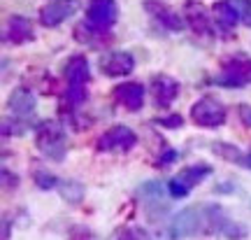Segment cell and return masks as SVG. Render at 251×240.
<instances>
[{
  "label": "cell",
  "mask_w": 251,
  "mask_h": 240,
  "mask_svg": "<svg viewBox=\"0 0 251 240\" xmlns=\"http://www.w3.org/2000/svg\"><path fill=\"white\" fill-rule=\"evenodd\" d=\"M226 217L221 208L216 205H193L177 212L170 222V240L196 238V236H209L221 233L226 224Z\"/></svg>",
  "instance_id": "cell-1"
},
{
  "label": "cell",
  "mask_w": 251,
  "mask_h": 240,
  "mask_svg": "<svg viewBox=\"0 0 251 240\" xmlns=\"http://www.w3.org/2000/svg\"><path fill=\"white\" fill-rule=\"evenodd\" d=\"M35 145L40 154L47 156L49 161H63L68 151V140H65V128L61 121L47 119L37 126L35 131Z\"/></svg>",
  "instance_id": "cell-2"
},
{
  "label": "cell",
  "mask_w": 251,
  "mask_h": 240,
  "mask_svg": "<svg viewBox=\"0 0 251 240\" xmlns=\"http://www.w3.org/2000/svg\"><path fill=\"white\" fill-rule=\"evenodd\" d=\"M63 75L68 82V103L70 105H81L86 100V84L91 80V68L86 56H72L68 59V63L63 65Z\"/></svg>",
  "instance_id": "cell-3"
},
{
  "label": "cell",
  "mask_w": 251,
  "mask_h": 240,
  "mask_svg": "<svg viewBox=\"0 0 251 240\" xmlns=\"http://www.w3.org/2000/svg\"><path fill=\"white\" fill-rule=\"evenodd\" d=\"M214 84L228 87V89H237V87L251 84V56H247V54H233V56L224 59L221 72L214 77Z\"/></svg>",
  "instance_id": "cell-4"
},
{
  "label": "cell",
  "mask_w": 251,
  "mask_h": 240,
  "mask_svg": "<svg viewBox=\"0 0 251 240\" xmlns=\"http://www.w3.org/2000/svg\"><path fill=\"white\" fill-rule=\"evenodd\" d=\"M212 175V168L207 163H196V166H188V168L179 170L175 178L168 182V194L172 198H186L193 189L202 182L205 178Z\"/></svg>",
  "instance_id": "cell-5"
},
{
  "label": "cell",
  "mask_w": 251,
  "mask_h": 240,
  "mask_svg": "<svg viewBox=\"0 0 251 240\" xmlns=\"http://www.w3.org/2000/svg\"><path fill=\"white\" fill-rule=\"evenodd\" d=\"M137 145V135L130 131L128 126L119 124L107 128L105 133L96 140V150L102 154H121V151H130Z\"/></svg>",
  "instance_id": "cell-6"
},
{
  "label": "cell",
  "mask_w": 251,
  "mask_h": 240,
  "mask_svg": "<svg viewBox=\"0 0 251 240\" xmlns=\"http://www.w3.org/2000/svg\"><path fill=\"white\" fill-rule=\"evenodd\" d=\"M191 119L202 128H216L226 121V105L212 96H202L191 107Z\"/></svg>",
  "instance_id": "cell-7"
},
{
  "label": "cell",
  "mask_w": 251,
  "mask_h": 240,
  "mask_svg": "<svg viewBox=\"0 0 251 240\" xmlns=\"http://www.w3.org/2000/svg\"><path fill=\"white\" fill-rule=\"evenodd\" d=\"M181 17L196 35H214L216 33L214 14H209V9L205 5H200L198 0H188L181 9Z\"/></svg>",
  "instance_id": "cell-8"
},
{
  "label": "cell",
  "mask_w": 251,
  "mask_h": 240,
  "mask_svg": "<svg viewBox=\"0 0 251 240\" xmlns=\"http://www.w3.org/2000/svg\"><path fill=\"white\" fill-rule=\"evenodd\" d=\"M77 9H79V0H51L40 9V24L47 28H56L65 19H70Z\"/></svg>",
  "instance_id": "cell-9"
},
{
  "label": "cell",
  "mask_w": 251,
  "mask_h": 240,
  "mask_svg": "<svg viewBox=\"0 0 251 240\" xmlns=\"http://www.w3.org/2000/svg\"><path fill=\"white\" fill-rule=\"evenodd\" d=\"M119 19V5L117 0H91L86 7V21H91L93 26L109 30L117 24Z\"/></svg>",
  "instance_id": "cell-10"
},
{
  "label": "cell",
  "mask_w": 251,
  "mask_h": 240,
  "mask_svg": "<svg viewBox=\"0 0 251 240\" xmlns=\"http://www.w3.org/2000/svg\"><path fill=\"white\" fill-rule=\"evenodd\" d=\"M98 68L107 77H124V75H130L135 70V59L128 52H107L100 56Z\"/></svg>",
  "instance_id": "cell-11"
},
{
  "label": "cell",
  "mask_w": 251,
  "mask_h": 240,
  "mask_svg": "<svg viewBox=\"0 0 251 240\" xmlns=\"http://www.w3.org/2000/svg\"><path fill=\"white\" fill-rule=\"evenodd\" d=\"M149 87L153 93V103L158 107H170L179 96V82L170 75H153Z\"/></svg>",
  "instance_id": "cell-12"
},
{
  "label": "cell",
  "mask_w": 251,
  "mask_h": 240,
  "mask_svg": "<svg viewBox=\"0 0 251 240\" xmlns=\"http://www.w3.org/2000/svg\"><path fill=\"white\" fill-rule=\"evenodd\" d=\"M35 107H37L35 96L26 87H17L7 100V110L14 117H19V119H30V117L35 115Z\"/></svg>",
  "instance_id": "cell-13"
},
{
  "label": "cell",
  "mask_w": 251,
  "mask_h": 240,
  "mask_svg": "<svg viewBox=\"0 0 251 240\" xmlns=\"http://www.w3.org/2000/svg\"><path fill=\"white\" fill-rule=\"evenodd\" d=\"M114 98L119 105H124L130 112H137L144 105V87L140 82H124L114 89Z\"/></svg>",
  "instance_id": "cell-14"
},
{
  "label": "cell",
  "mask_w": 251,
  "mask_h": 240,
  "mask_svg": "<svg viewBox=\"0 0 251 240\" xmlns=\"http://www.w3.org/2000/svg\"><path fill=\"white\" fill-rule=\"evenodd\" d=\"M144 5H147V9L151 12V17L156 19V21H158L161 26L170 28V30H181V28L186 26V21H184V17H181V14H177L175 9L165 7L163 2H151V0H147Z\"/></svg>",
  "instance_id": "cell-15"
},
{
  "label": "cell",
  "mask_w": 251,
  "mask_h": 240,
  "mask_svg": "<svg viewBox=\"0 0 251 240\" xmlns=\"http://www.w3.org/2000/svg\"><path fill=\"white\" fill-rule=\"evenodd\" d=\"M7 40L12 45H24V42H30L35 40V30H33V24L28 21L26 17H9L7 21Z\"/></svg>",
  "instance_id": "cell-16"
},
{
  "label": "cell",
  "mask_w": 251,
  "mask_h": 240,
  "mask_svg": "<svg viewBox=\"0 0 251 240\" xmlns=\"http://www.w3.org/2000/svg\"><path fill=\"white\" fill-rule=\"evenodd\" d=\"M212 14H214L216 30H221V33H230V30L240 24V17H237V12H235V7H233V2H230V0H221V2H216L214 7H212Z\"/></svg>",
  "instance_id": "cell-17"
},
{
  "label": "cell",
  "mask_w": 251,
  "mask_h": 240,
  "mask_svg": "<svg viewBox=\"0 0 251 240\" xmlns=\"http://www.w3.org/2000/svg\"><path fill=\"white\" fill-rule=\"evenodd\" d=\"M75 40L81 42V45H91V47H100L102 42H109L107 30L93 26L91 21H81L75 26Z\"/></svg>",
  "instance_id": "cell-18"
},
{
  "label": "cell",
  "mask_w": 251,
  "mask_h": 240,
  "mask_svg": "<svg viewBox=\"0 0 251 240\" xmlns=\"http://www.w3.org/2000/svg\"><path fill=\"white\" fill-rule=\"evenodd\" d=\"M212 151H214L216 156H221V159H226V161H230V163H240V166H244V156H247V154H242L237 145L212 143Z\"/></svg>",
  "instance_id": "cell-19"
},
{
  "label": "cell",
  "mask_w": 251,
  "mask_h": 240,
  "mask_svg": "<svg viewBox=\"0 0 251 240\" xmlns=\"http://www.w3.org/2000/svg\"><path fill=\"white\" fill-rule=\"evenodd\" d=\"M56 189L68 203H81V198H84V187L79 182H75V180H58Z\"/></svg>",
  "instance_id": "cell-20"
},
{
  "label": "cell",
  "mask_w": 251,
  "mask_h": 240,
  "mask_svg": "<svg viewBox=\"0 0 251 240\" xmlns=\"http://www.w3.org/2000/svg\"><path fill=\"white\" fill-rule=\"evenodd\" d=\"M140 198H142L144 203L165 208V205H163V187L158 182H144L142 187H140Z\"/></svg>",
  "instance_id": "cell-21"
},
{
  "label": "cell",
  "mask_w": 251,
  "mask_h": 240,
  "mask_svg": "<svg viewBox=\"0 0 251 240\" xmlns=\"http://www.w3.org/2000/svg\"><path fill=\"white\" fill-rule=\"evenodd\" d=\"M221 236H226L228 240H242L249 236L247 231V226H242L240 222H230V219H226L224 229H221Z\"/></svg>",
  "instance_id": "cell-22"
},
{
  "label": "cell",
  "mask_w": 251,
  "mask_h": 240,
  "mask_svg": "<svg viewBox=\"0 0 251 240\" xmlns=\"http://www.w3.org/2000/svg\"><path fill=\"white\" fill-rule=\"evenodd\" d=\"M230 2H233L237 17H240V24L251 28V0H230Z\"/></svg>",
  "instance_id": "cell-23"
},
{
  "label": "cell",
  "mask_w": 251,
  "mask_h": 240,
  "mask_svg": "<svg viewBox=\"0 0 251 240\" xmlns=\"http://www.w3.org/2000/svg\"><path fill=\"white\" fill-rule=\"evenodd\" d=\"M35 182H37V187L45 189V191L58 187V180H56L51 173H45V170H37L35 173Z\"/></svg>",
  "instance_id": "cell-24"
},
{
  "label": "cell",
  "mask_w": 251,
  "mask_h": 240,
  "mask_svg": "<svg viewBox=\"0 0 251 240\" xmlns=\"http://www.w3.org/2000/svg\"><path fill=\"white\" fill-rule=\"evenodd\" d=\"M237 117L242 119V124L247 126V128H251V105H247V103L237 105Z\"/></svg>",
  "instance_id": "cell-25"
},
{
  "label": "cell",
  "mask_w": 251,
  "mask_h": 240,
  "mask_svg": "<svg viewBox=\"0 0 251 240\" xmlns=\"http://www.w3.org/2000/svg\"><path fill=\"white\" fill-rule=\"evenodd\" d=\"M161 126H181V117H170V119H156Z\"/></svg>",
  "instance_id": "cell-26"
},
{
  "label": "cell",
  "mask_w": 251,
  "mask_h": 240,
  "mask_svg": "<svg viewBox=\"0 0 251 240\" xmlns=\"http://www.w3.org/2000/svg\"><path fill=\"white\" fill-rule=\"evenodd\" d=\"M244 168H249V170H251V150H249V154L244 156Z\"/></svg>",
  "instance_id": "cell-27"
}]
</instances>
